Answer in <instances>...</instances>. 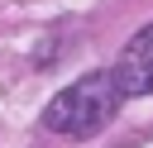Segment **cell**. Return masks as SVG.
Masks as SVG:
<instances>
[{
	"instance_id": "6da1fadb",
	"label": "cell",
	"mask_w": 153,
	"mask_h": 148,
	"mask_svg": "<svg viewBox=\"0 0 153 148\" xmlns=\"http://www.w3.org/2000/svg\"><path fill=\"white\" fill-rule=\"evenodd\" d=\"M120 100H124V91H120L115 72H86L81 81L62 86L43 105V129L67 134V138H91V134H100L115 119Z\"/></svg>"
},
{
	"instance_id": "7a4b0ae2",
	"label": "cell",
	"mask_w": 153,
	"mask_h": 148,
	"mask_svg": "<svg viewBox=\"0 0 153 148\" xmlns=\"http://www.w3.org/2000/svg\"><path fill=\"white\" fill-rule=\"evenodd\" d=\"M115 76H120V91L124 95H153V24H143L124 43Z\"/></svg>"
}]
</instances>
